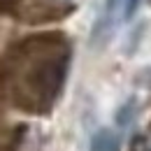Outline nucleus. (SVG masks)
I'll return each mask as SVG.
<instances>
[{"instance_id":"nucleus-2","label":"nucleus","mask_w":151,"mask_h":151,"mask_svg":"<svg viewBox=\"0 0 151 151\" xmlns=\"http://www.w3.org/2000/svg\"><path fill=\"white\" fill-rule=\"evenodd\" d=\"M121 7H123V0H107L102 5V12H100V17L93 26V42H100L105 47L112 40L116 23L123 21L121 19Z\"/></svg>"},{"instance_id":"nucleus-1","label":"nucleus","mask_w":151,"mask_h":151,"mask_svg":"<svg viewBox=\"0 0 151 151\" xmlns=\"http://www.w3.org/2000/svg\"><path fill=\"white\" fill-rule=\"evenodd\" d=\"M72 44L63 33H37L7 49L2 58V88L21 112L49 114L70 70Z\"/></svg>"},{"instance_id":"nucleus-5","label":"nucleus","mask_w":151,"mask_h":151,"mask_svg":"<svg viewBox=\"0 0 151 151\" xmlns=\"http://www.w3.org/2000/svg\"><path fill=\"white\" fill-rule=\"evenodd\" d=\"M139 2H142V0H123L121 19H123V21H130L132 17H135V12H137V7H139Z\"/></svg>"},{"instance_id":"nucleus-3","label":"nucleus","mask_w":151,"mask_h":151,"mask_svg":"<svg viewBox=\"0 0 151 151\" xmlns=\"http://www.w3.org/2000/svg\"><path fill=\"white\" fill-rule=\"evenodd\" d=\"M119 147H121V137L114 130H109V128H100L91 137V147L88 149L91 151H119Z\"/></svg>"},{"instance_id":"nucleus-4","label":"nucleus","mask_w":151,"mask_h":151,"mask_svg":"<svg viewBox=\"0 0 151 151\" xmlns=\"http://www.w3.org/2000/svg\"><path fill=\"white\" fill-rule=\"evenodd\" d=\"M135 112H137V107H135V98H130L126 105H121V109L116 112V123L121 126V128H126V126H130V121L135 119Z\"/></svg>"},{"instance_id":"nucleus-6","label":"nucleus","mask_w":151,"mask_h":151,"mask_svg":"<svg viewBox=\"0 0 151 151\" xmlns=\"http://www.w3.org/2000/svg\"><path fill=\"white\" fill-rule=\"evenodd\" d=\"M149 151H151V149H149Z\"/></svg>"}]
</instances>
